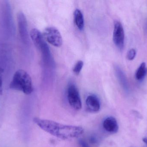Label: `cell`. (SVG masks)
<instances>
[{
    "instance_id": "6da1fadb",
    "label": "cell",
    "mask_w": 147,
    "mask_h": 147,
    "mask_svg": "<svg viewBox=\"0 0 147 147\" xmlns=\"http://www.w3.org/2000/svg\"><path fill=\"white\" fill-rule=\"evenodd\" d=\"M33 121L44 131L62 140L77 138L82 135L84 132L81 127L65 125L38 117L34 118Z\"/></svg>"
},
{
    "instance_id": "7a4b0ae2",
    "label": "cell",
    "mask_w": 147,
    "mask_h": 147,
    "mask_svg": "<svg viewBox=\"0 0 147 147\" xmlns=\"http://www.w3.org/2000/svg\"><path fill=\"white\" fill-rule=\"evenodd\" d=\"M9 88L22 91L26 95L31 94L33 91L31 77L24 70H18L14 74Z\"/></svg>"
},
{
    "instance_id": "3957f363",
    "label": "cell",
    "mask_w": 147,
    "mask_h": 147,
    "mask_svg": "<svg viewBox=\"0 0 147 147\" xmlns=\"http://www.w3.org/2000/svg\"><path fill=\"white\" fill-rule=\"evenodd\" d=\"M30 36L34 45L40 51L44 60H48L52 58L50 49L45 41L43 34L38 29L33 28L30 32Z\"/></svg>"
},
{
    "instance_id": "277c9868",
    "label": "cell",
    "mask_w": 147,
    "mask_h": 147,
    "mask_svg": "<svg viewBox=\"0 0 147 147\" xmlns=\"http://www.w3.org/2000/svg\"><path fill=\"white\" fill-rule=\"evenodd\" d=\"M43 36L48 43L56 47H60L63 44V39L61 34L54 27L46 28L43 32Z\"/></svg>"
},
{
    "instance_id": "5b68a950",
    "label": "cell",
    "mask_w": 147,
    "mask_h": 147,
    "mask_svg": "<svg viewBox=\"0 0 147 147\" xmlns=\"http://www.w3.org/2000/svg\"><path fill=\"white\" fill-rule=\"evenodd\" d=\"M67 98L70 106L76 110L82 108V103L79 92L77 87L73 84L69 85L67 90Z\"/></svg>"
},
{
    "instance_id": "8992f818",
    "label": "cell",
    "mask_w": 147,
    "mask_h": 147,
    "mask_svg": "<svg viewBox=\"0 0 147 147\" xmlns=\"http://www.w3.org/2000/svg\"><path fill=\"white\" fill-rule=\"evenodd\" d=\"M113 39L117 47L120 50L122 49L124 46L125 34L123 26L119 21L114 22Z\"/></svg>"
},
{
    "instance_id": "52a82bcc",
    "label": "cell",
    "mask_w": 147,
    "mask_h": 147,
    "mask_svg": "<svg viewBox=\"0 0 147 147\" xmlns=\"http://www.w3.org/2000/svg\"><path fill=\"white\" fill-rule=\"evenodd\" d=\"M100 141V137L96 134H93L80 139L78 144L80 147H98Z\"/></svg>"
},
{
    "instance_id": "ba28073f",
    "label": "cell",
    "mask_w": 147,
    "mask_h": 147,
    "mask_svg": "<svg viewBox=\"0 0 147 147\" xmlns=\"http://www.w3.org/2000/svg\"><path fill=\"white\" fill-rule=\"evenodd\" d=\"M86 108L90 112H97L100 109V103L97 97L94 95H89L86 100Z\"/></svg>"
},
{
    "instance_id": "9c48e42d",
    "label": "cell",
    "mask_w": 147,
    "mask_h": 147,
    "mask_svg": "<svg viewBox=\"0 0 147 147\" xmlns=\"http://www.w3.org/2000/svg\"><path fill=\"white\" fill-rule=\"evenodd\" d=\"M102 126L105 131L111 134L116 133L119 129L117 121L113 117H109L105 118L103 122Z\"/></svg>"
},
{
    "instance_id": "30bf717a",
    "label": "cell",
    "mask_w": 147,
    "mask_h": 147,
    "mask_svg": "<svg viewBox=\"0 0 147 147\" xmlns=\"http://www.w3.org/2000/svg\"><path fill=\"white\" fill-rule=\"evenodd\" d=\"M19 31L22 38L27 39L28 36L27 23L26 19L23 13L20 12L18 15ZM23 38V39H24Z\"/></svg>"
},
{
    "instance_id": "8fae6325",
    "label": "cell",
    "mask_w": 147,
    "mask_h": 147,
    "mask_svg": "<svg viewBox=\"0 0 147 147\" xmlns=\"http://www.w3.org/2000/svg\"><path fill=\"white\" fill-rule=\"evenodd\" d=\"M74 23L80 30H82L84 26V21L82 12L80 9H76L74 13Z\"/></svg>"
},
{
    "instance_id": "7c38bea8",
    "label": "cell",
    "mask_w": 147,
    "mask_h": 147,
    "mask_svg": "<svg viewBox=\"0 0 147 147\" xmlns=\"http://www.w3.org/2000/svg\"><path fill=\"white\" fill-rule=\"evenodd\" d=\"M115 70L119 82L121 83L123 87H124L125 89H127V80L124 72L119 67L117 66L116 67Z\"/></svg>"
},
{
    "instance_id": "4fadbf2b",
    "label": "cell",
    "mask_w": 147,
    "mask_h": 147,
    "mask_svg": "<svg viewBox=\"0 0 147 147\" xmlns=\"http://www.w3.org/2000/svg\"><path fill=\"white\" fill-rule=\"evenodd\" d=\"M147 68L146 64L144 62L142 63L139 66L136 73V78L139 81L142 80L146 75Z\"/></svg>"
},
{
    "instance_id": "5bb4252c",
    "label": "cell",
    "mask_w": 147,
    "mask_h": 147,
    "mask_svg": "<svg viewBox=\"0 0 147 147\" xmlns=\"http://www.w3.org/2000/svg\"><path fill=\"white\" fill-rule=\"evenodd\" d=\"M84 66V62L82 60H79L77 62L73 69V71L74 74L78 75L81 72Z\"/></svg>"
},
{
    "instance_id": "9a60e30c",
    "label": "cell",
    "mask_w": 147,
    "mask_h": 147,
    "mask_svg": "<svg viewBox=\"0 0 147 147\" xmlns=\"http://www.w3.org/2000/svg\"><path fill=\"white\" fill-rule=\"evenodd\" d=\"M136 50L134 48L130 49L127 54V58L129 60H133L136 56Z\"/></svg>"
},
{
    "instance_id": "2e32d148",
    "label": "cell",
    "mask_w": 147,
    "mask_h": 147,
    "mask_svg": "<svg viewBox=\"0 0 147 147\" xmlns=\"http://www.w3.org/2000/svg\"><path fill=\"white\" fill-rule=\"evenodd\" d=\"M3 71L2 70H0V95H2L3 93L2 89V78L1 73Z\"/></svg>"
},
{
    "instance_id": "e0dca14e",
    "label": "cell",
    "mask_w": 147,
    "mask_h": 147,
    "mask_svg": "<svg viewBox=\"0 0 147 147\" xmlns=\"http://www.w3.org/2000/svg\"><path fill=\"white\" fill-rule=\"evenodd\" d=\"M143 141L147 145V137H145V138H143Z\"/></svg>"
},
{
    "instance_id": "ac0fdd59",
    "label": "cell",
    "mask_w": 147,
    "mask_h": 147,
    "mask_svg": "<svg viewBox=\"0 0 147 147\" xmlns=\"http://www.w3.org/2000/svg\"><path fill=\"white\" fill-rule=\"evenodd\" d=\"M1 68H0V70H1Z\"/></svg>"
}]
</instances>
